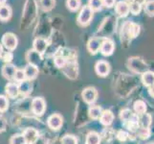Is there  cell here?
Instances as JSON below:
<instances>
[{"label":"cell","mask_w":154,"mask_h":144,"mask_svg":"<svg viewBox=\"0 0 154 144\" xmlns=\"http://www.w3.org/2000/svg\"><path fill=\"white\" fill-rule=\"evenodd\" d=\"M93 15H94V12L88 5L82 6L77 18V23L79 26H82V27H85V26L91 23V21L93 19Z\"/></svg>","instance_id":"3957f363"},{"label":"cell","mask_w":154,"mask_h":144,"mask_svg":"<svg viewBox=\"0 0 154 144\" xmlns=\"http://www.w3.org/2000/svg\"><path fill=\"white\" fill-rule=\"evenodd\" d=\"M19 87V92H21L22 94H27L31 91L32 89V86H31V83L30 81H24L20 84Z\"/></svg>","instance_id":"1f68e13d"},{"label":"cell","mask_w":154,"mask_h":144,"mask_svg":"<svg viewBox=\"0 0 154 144\" xmlns=\"http://www.w3.org/2000/svg\"><path fill=\"white\" fill-rule=\"evenodd\" d=\"M7 0H0V5H4L5 3H6Z\"/></svg>","instance_id":"c3c4849f"},{"label":"cell","mask_w":154,"mask_h":144,"mask_svg":"<svg viewBox=\"0 0 154 144\" xmlns=\"http://www.w3.org/2000/svg\"><path fill=\"white\" fill-rule=\"evenodd\" d=\"M23 137L25 139L26 144H33L36 138L38 137V132L35 129H33V128H28L23 132Z\"/></svg>","instance_id":"2e32d148"},{"label":"cell","mask_w":154,"mask_h":144,"mask_svg":"<svg viewBox=\"0 0 154 144\" xmlns=\"http://www.w3.org/2000/svg\"><path fill=\"white\" fill-rule=\"evenodd\" d=\"M87 5L91 8L93 12H99V11H102L103 8V0H89Z\"/></svg>","instance_id":"f1b7e54d"},{"label":"cell","mask_w":154,"mask_h":144,"mask_svg":"<svg viewBox=\"0 0 154 144\" xmlns=\"http://www.w3.org/2000/svg\"><path fill=\"white\" fill-rule=\"evenodd\" d=\"M1 58H2L3 62H5L6 63H11L12 61L14 60V54L12 51H7V52L3 53Z\"/></svg>","instance_id":"f35d334b"},{"label":"cell","mask_w":154,"mask_h":144,"mask_svg":"<svg viewBox=\"0 0 154 144\" xmlns=\"http://www.w3.org/2000/svg\"><path fill=\"white\" fill-rule=\"evenodd\" d=\"M116 4V0H103V5L105 8H113Z\"/></svg>","instance_id":"b9f144b4"},{"label":"cell","mask_w":154,"mask_h":144,"mask_svg":"<svg viewBox=\"0 0 154 144\" xmlns=\"http://www.w3.org/2000/svg\"><path fill=\"white\" fill-rule=\"evenodd\" d=\"M116 26V18H107L103 20L102 26L98 30V38L105 39L109 35L114 32V28Z\"/></svg>","instance_id":"277c9868"},{"label":"cell","mask_w":154,"mask_h":144,"mask_svg":"<svg viewBox=\"0 0 154 144\" xmlns=\"http://www.w3.org/2000/svg\"><path fill=\"white\" fill-rule=\"evenodd\" d=\"M142 82L146 87L154 86V72L147 70L142 74Z\"/></svg>","instance_id":"603a6c76"},{"label":"cell","mask_w":154,"mask_h":144,"mask_svg":"<svg viewBox=\"0 0 154 144\" xmlns=\"http://www.w3.org/2000/svg\"><path fill=\"white\" fill-rule=\"evenodd\" d=\"M10 144H26L22 135H14L10 138Z\"/></svg>","instance_id":"836d02e7"},{"label":"cell","mask_w":154,"mask_h":144,"mask_svg":"<svg viewBox=\"0 0 154 144\" xmlns=\"http://www.w3.org/2000/svg\"><path fill=\"white\" fill-rule=\"evenodd\" d=\"M9 108V101L6 96L0 95V113H4Z\"/></svg>","instance_id":"e575fe53"},{"label":"cell","mask_w":154,"mask_h":144,"mask_svg":"<svg viewBox=\"0 0 154 144\" xmlns=\"http://www.w3.org/2000/svg\"><path fill=\"white\" fill-rule=\"evenodd\" d=\"M14 80L19 83H22V82L26 81V76H25V72L23 69H17L15 75H14Z\"/></svg>","instance_id":"74e56055"},{"label":"cell","mask_w":154,"mask_h":144,"mask_svg":"<svg viewBox=\"0 0 154 144\" xmlns=\"http://www.w3.org/2000/svg\"><path fill=\"white\" fill-rule=\"evenodd\" d=\"M5 127H6V121L4 118L0 117V132H2L5 130Z\"/></svg>","instance_id":"ee69618b"},{"label":"cell","mask_w":154,"mask_h":144,"mask_svg":"<svg viewBox=\"0 0 154 144\" xmlns=\"http://www.w3.org/2000/svg\"><path fill=\"white\" fill-rule=\"evenodd\" d=\"M31 108H32V110H33V113L35 115L41 116L44 114L45 109H46V103H45L44 99L41 97L34 98L33 101H32Z\"/></svg>","instance_id":"52a82bcc"},{"label":"cell","mask_w":154,"mask_h":144,"mask_svg":"<svg viewBox=\"0 0 154 144\" xmlns=\"http://www.w3.org/2000/svg\"><path fill=\"white\" fill-rule=\"evenodd\" d=\"M150 144H154V143H150Z\"/></svg>","instance_id":"681fc988"},{"label":"cell","mask_w":154,"mask_h":144,"mask_svg":"<svg viewBox=\"0 0 154 144\" xmlns=\"http://www.w3.org/2000/svg\"><path fill=\"white\" fill-rule=\"evenodd\" d=\"M47 124H48L49 128L52 130H60L62 124H63V119H62V117L60 115V114H52L48 120H47Z\"/></svg>","instance_id":"7c38bea8"},{"label":"cell","mask_w":154,"mask_h":144,"mask_svg":"<svg viewBox=\"0 0 154 144\" xmlns=\"http://www.w3.org/2000/svg\"><path fill=\"white\" fill-rule=\"evenodd\" d=\"M33 144H48V139L43 136H38L35 141Z\"/></svg>","instance_id":"7bdbcfd3"},{"label":"cell","mask_w":154,"mask_h":144,"mask_svg":"<svg viewBox=\"0 0 154 144\" xmlns=\"http://www.w3.org/2000/svg\"><path fill=\"white\" fill-rule=\"evenodd\" d=\"M78 139L72 135H66L61 138V144H77Z\"/></svg>","instance_id":"d590c367"},{"label":"cell","mask_w":154,"mask_h":144,"mask_svg":"<svg viewBox=\"0 0 154 144\" xmlns=\"http://www.w3.org/2000/svg\"><path fill=\"white\" fill-rule=\"evenodd\" d=\"M82 99L85 103L92 105L93 103L96 102L97 97H98V91L95 88L89 87L83 89V91L82 93Z\"/></svg>","instance_id":"ba28073f"},{"label":"cell","mask_w":154,"mask_h":144,"mask_svg":"<svg viewBox=\"0 0 154 144\" xmlns=\"http://www.w3.org/2000/svg\"><path fill=\"white\" fill-rule=\"evenodd\" d=\"M132 111L128 109H125L124 110H122L121 111V119L123 120V121H126V120H128L130 117L132 116Z\"/></svg>","instance_id":"ab89813d"},{"label":"cell","mask_w":154,"mask_h":144,"mask_svg":"<svg viewBox=\"0 0 154 144\" xmlns=\"http://www.w3.org/2000/svg\"><path fill=\"white\" fill-rule=\"evenodd\" d=\"M114 50H115L114 41L109 38L103 39L102 46H100V53H102L103 56L108 57V56H111L113 54Z\"/></svg>","instance_id":"9c48e42d"},{"label":"cell","mask_w":154,"mask_h":144,"mask_svg":"<svg viewBox=\"0 0 154 144\" xmlns=\"http://www.w3.org/2000/svg\"><path fill=\"white\" fill-rule=\"evenodd\" d=\"M113 120H114V114L112 111L109 110H105L102 111V114L100 116V121L103 125L109 126L112 124Z\"/></svg>","instance_id":"d6986e66"},{"label":"cell","mask_w":154,"mask_h":144,"mask_svg":"<svg viewBox=\"0 0 154 144\" xmlns=\"http://www.w3.org/2000/svg\"><path fill=\"white\" fill-rule=\"evenodd\" d=\"M148 92H149L150 96L154 97V86H151V87L148 88Z\"/></svg>","instance_id":"f6af8a7d"},{"label":"cell","mask_w":154,"mask_h":144,"mask_svg":"<svg viewBox=\"0 0 154 144\" xmlns=\"http://www.w3.org/2000/svg\"><path fill=\"white\" fill-rule=\"evenodd\" d=\"M4 53V50H3V45L2 44H0V58H1L2 54Z\"/></svg>","instance_id":"7dc6e473"},{"label":"cell","mask_w":154,"mask_h":144,"mask_svg":"<svg viewBox=\"0 0 154 144\" xmlns=\"http://www.w3.org/2000/svg\"><path fill=\"white\" fill-rule=\"evenodd\" d=\"M145 6V12L148 17H154V0H149L146 2Z\"/></svg>","instance_id":"f546056e"},{"label":"cell","mask_w":154,"mask_h":144,"mask_svg":"<svg viewBox=\"0 0 154 144\" xmlns=\"http://www.w3.org/2000/svg\"><path fill=\"white\" fill-rule=\"evenodd\" d=\"M127 66H128V68L133 72L140 73V74H143L148 70V66L142 60V59L137 58V57L130 58L128 62H127Z\"/></svg>","instance_id":"5b68a950"},{"label":"cell","mask_w":154,"mask_h":144,"mask_svg":"<svg viewBox=\"0 0 154 144\" xmlns=\"http://www.w3.org/2000/svg\"><path fill=\"white\" fill-rule=\"evenodd\" d=\"M38 14V4L35 0H26L24 10L22 12V18H21V28L29 26Z\"/></svg>","instance_id":"6da1fadb"},{"label":"cell","mask_w":154,"mask_h":144,"mask_svg":"<svg viewBox=\"0 0 154 144\" xmlns=\"http://www.w3.org/2000/svg\"><path fill=\"white\" fill-rule=\"evenodd\" d=\"M66 6L71 12H77L82 8V0H66Z\"/></svg>","instance_id":"4316f807"},{"label":"cell","mask_w":154,"mask_h":144,"mask_svg":"<svg viewBox=\"0 0 154 144\" xmlns=\"http://www.w3.org/2000/svg\"><path fill=\"white\" fill-rule=\"evenodd\" d=\"M128 137H129V135L127 134L125 131H119L118 134H117V138H118V139L122 142L126 141L127 139H128Z\"/></svg>","instance_id":"60d3db41"},{"label":"cell","mask_w":154,"mask_h":144,"mask_svg":"<svg viewBox=\"0 0 154 144\" xmlns=\"http://www.w3.org/2000/svg\"><path fill=\"white\" fill-rule=\"evenodd\" d=\"M54 62H55V65L57 68H63L67 62V59H66V57L62 56V55L56 56Z\"/></svg>","instance_id":"4dcf8cb0"},{"label":"cell","mask_w":154,"mask_h":144,"mask_svg":"<svg viewBox=\"0 0 154 144\" xmlns=\"http://www.w3.org/2000/svg\"><path fill=\"white\" fill-rule=\"evenodd\" d=\"M1 43L9 51H13L17 47L18 40L14 33H5L2 37Z\"/></svg>","instance_id":"8992f818"},{"label":"cell","mask_w":154,"mask_h":144,"mask_svg":"<svg viewBox=\"0 0 154 144\" xmlns=\"http://www.w3.org/2000/svg\"><path fill=\"white\" fill-rule=\"evenodd\" d=\"M151 115L149 114H141L139 117V127L140 128H149L151 124Z\"/></svg>","instance_id":"cb8c5ba5"},{"label":"cell","mask_w":154,"mask_h":144,"mask_svg":"<svg viewBox=\"0 0 154 144\" xmlns=\"http://www.w3.org/2000/svg\"><path fill=\"white\" fill-rule=\"evenodd\" d=\"M100 136L96 132H90L86 136L85 144H100Z\"/></svg>","instance_id":"d4e9b609"},{"label":"cell","mask_w":154,"mask_h":144,"mask_svg":"<svg viewBox=\"0 0 154 144\" xmlns=\"http://www.w3.org/2000/svg\"><path fill=\"white\" fill-rule=\"evenodd\" d=\"M102 42H103V39L98 38V37L90 39L87 42V50L89 51L90 54L96 55L100 49Z\"/></svg>","instance_id":"30bf717a"},{"label":"cell","mask_w":154,"mask_h":144,"mask_svg":"<svg viewBox=\"0 0 154 144\" xmlns=\"http://www.w3.org/2000/svg\"><path fill=\"white\" fill-rule=\"evenodd\" d=\"M115 12L120 18H125L130 13L129 5L125 1H119L115 4Z\"/></svg>","instance_id":"4fadbf2b"},{"label":"cell","mask_w":154,"mask_h":144,"mask_svg":"<svg viewBox=\"0 0 154 144\" xmlns=\"http://www.w3.org/2000/svg\"><path fill=\"white\" fill-rule=\"evenodd\" d=\"M12 8H11L9 5L4 4V5H0V20L1 21H8L10 18H12Z\"/></svg>","instance_id":"ffe728a7"},{"label":"cell","mask_w":154,"mask_h":144,"mask_svg":"<svg viewBox=\"0 0 154 144\" xmlns=\"http://www.w3.org/2000/svg\"><path fill=\"white\" fill-rule=\"evenodd\" d=\"M33 49L38 52L39 54H43L46 51L47 47H48V40L45 38H40V37H36L33 42Z\"/></svg>","instance_id":"5bb4252c"},{"label":"cell","mask_w":154,"mask_h":144,"mask_svg":"<svg viewBox=\"0 0 154 144\" xmlns=\"http://www.w3.org/2000/svg\"><path fill=\"white\" fill-rule=\"evenodd\" d=\"M24 72H25L26 80L32 81V80H35L36 77H38L39 70H38V67L36 66L28 63V65L26 66V67L24 68Z\"/></svg>","instance_id":"e0dca14e"},{"label":"cell","mask_w":154,"mask_h":144,"mask_svg":"<svg viewBox=\"0 0 154 144\" xmlns=\"http://www.w3.org/2000/svg\"><path fill=\"white\" fill-rule=\"evenodd\" d=\"M15 71H17V67H15L13 63H5L2 67V75L7 80L14 79Z\"/></svg>","instance_id":"ac0fdd59"},{"label":"cell","mask_w":154,"mask_h":144,"mask_svg":"<svg viewBox=\"0 0 154 144\" xmlns=\"http://www.w3.org/2000/svg\"><path fill=\"white\" fill-rule=\"evenodd\" d=\"M140 34V25L132 21H127L122 28V40L135 39Z\"/></svg>","instance_id":"7a4b0ae2"},{"label":"cell","mask_w":154,"mask_h":144,"mask_svg":"<svg viewBox=\"0 0 154 144\" xmlns=\"http://www.w3.org/2000/svg\"><path fill=\"white\" fill-rule=\"evenodd\" d=\"M128 5H129V11L131 14H133L134 15H137L140 14L141 10H142V6L140 4H138L136 2H132Z\"/></svg>","instance_id":"8d00e7d4"},{"label":"cell","mask_w":154,"mask_h":144,"mask_svg":"<svg viewBox=\"0 0 154 144\" xmlns=\"http://www.w3.org/2000/svg\"><path fill=\"white\" fill-rule=\"evenodd\" d=\"M38 6L44 13H48L56 7V0H39Z\"/></svg>","instance_id":"7402d4cb"},{"label":"cell","mask_w":154,"mask_h":144,"mask_svg":"<svg viewBox=\"0 0 154 144\" xmlns=\"http://www.w3.org/2000/svg\"><path fill=\"white\" fill-rule=\"evenodd\" d=\"M95 70L100 77H106L110 72V65L105 61H99L96 62Z\"/></svg>","instance_id":"8fae6325"},{"label":"cell","mask_w":154,"mask_h":144,"mask_svg":"<svg viewBox=\"0 0 154 144\" xmlns=\"http://www.w3.org/2000/svg\"><path fill=\"white\" fill-rule=\"evenodd\" d=\"M133 2H136L138 4H140L141 6H143V5H145L146 2V0H133Z\"/></svg>","instance_id":"bcb514c9"},{"label":"cell","mask_w":154,"mask_h":144,"mask_svg":"<svg viewBox=\"0 0 154 144\" xmlns=\"http://www.w3.org/2000/svg\"><path fill=\"white\" fill-rule=\"evenodd\" d=\"M5 91L10 98H15L19 94V87L15 83H9L5 88Z\"/></svg>","instance_id":"44dd1931"},{"label":"cell","mask_w":154,"mask_h":144,"mask_svg":"<svg viewBox=\"0 0 154 144\" xmlns=\"http://www.w3.org/2000/svg\"><path fill=\"white\" fill-rule=\"evenodd\" d=\"M102 108L99 106H91L88 110V114L89 116L91 117L92 119H98L100 118V114H102Z\"/></svg>","instance_id":"83f0119b"},{"label":"cell","mask_w":154,"mask_h":144,"mask_svg":"<svg viewBox=\"0 0 154 144\" xmlns=\"http://www.w3.org/2000/svg\"><path fill=\"white\" fill-rule=\"evenodd\" d=\"M134 110L137 115H141L146 114V104L143 100H137L134 103Z\"/></svg>","instance_id":"484cf974"},{"label":"cell","mask_w":154,"mask_h":144,"mask_svg":"<svg viewBox=\"0 0 154 144\" xmlns=\"http://www.w3.org/2000/svg\"><path fill=\"white\" fill-rule=\"evenodd\" d=\"M138 136L141 139H147L150 136L149 128H139V130H138Z\"/></svg>","instance_id":"d6a6232c"},{"label":"cell","mask_w":154,"mask_h":144,"mask_svg":"<svg viewBox=\"0 0 154 144\" xmlns=\"http://www.w3.org/2000/svg\"><path fill=\"white\" fill-rule=\"evenodd\" d=\"M26 60H27L28 63H30V65H34L38 66L42 61V57L41 54H39L38 52H36L34 49H30L26 53Z\"/></svg>","instance_id":"9a60e30c"}]
</instances>
